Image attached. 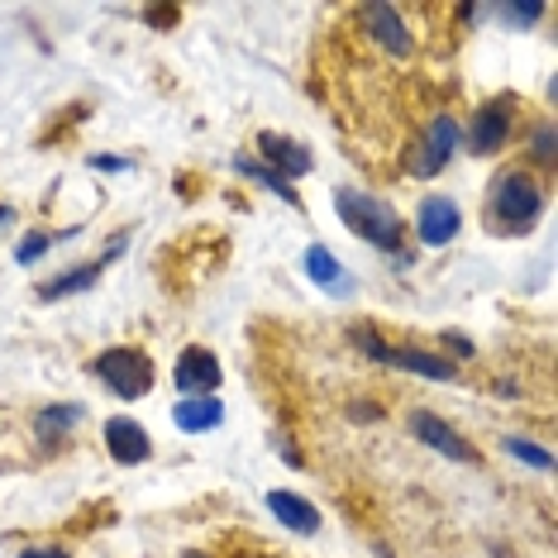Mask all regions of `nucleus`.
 Here are the masks:
<instances>
[{
	"mask_svg": "<svg viewBox=\"0 0 558 558\" xmlns=\"http://www.w3.org/2000/svg\"><path fill=\"white\" fill-rule=\"evenodd\" d=\"M53 244H58V234H39V230H29V234H24L20 244H15V263H24V268H29V263H39Z\"/></svg>",
	"mask_w": 558,
	"mask_h": 558,
	"instance_id": "nucleus-20",
	"label": "nucleus"
},
{
	"mask_svg": "<svg viewBox=\"0 0 558 558\" xmlns=\"http://www.w3.org/2000/svg\"><path fill=\"white\" fill-rule=\"evenodd\" d=\"M20 558H72L68 549H53V544H39V549H24Z\"/></svg>",
	"mask_w": 558,
	"mask_h": 558,
	"instance_id": "nucleus-25",
	"label": "nucleus"
},
{
	"mask_svg": "<svg viewBox=\"0 0 558 558\" xmlns=\"http://www.w3.org/2000/svg\"><path fill=\"white\" fill-rule=\"evenodd\" d=\"M463 230V210L459 201L449 196H425L421 210H415V239H421L425 248H449L453 239Z\"/></svg>",
	"mask_w": 558,
	"mask_h": 558,
	"instance_id": "nucleus-8",
	"label": "nucleus"
},
{
	"mask_svg": "<svg viewBox=\"0 0 558 558\" xmlns=\"http://www.w3.org/2000/svg\"><path fill=\"white\" fill-rule=\"evenodd\" d=\"M444 349H453L459 359H473V344H468V335H444Z\"/></svg>",
	"mask_w": 558,
	"mask_h": 558,
	"instance_id": "nucleus-24",
	"label": "nucleus"
},
{
	"mask_svg": "<svg viewBox=\"0 0 558 558\" xmlns=\"http://www.w3.org/2000/svg\"><path fill=\"white\" fill-rule=\"evenodd\" d=\"M497 20L511 24V29H530L535 20H544V5L539 0H530V5H497Z\"/></svg>",
	"mask_w": 558,
	"mask_h": 558,
	"instance_id": "nucleus-21",
	"label": "nucleus"
},
{
	"mask_svg": "<svg viewBox=\"0 0 558 558\" xmlns=\"http://www.w3.org/2000/svg\"><path fill=\"white\" fill-rule=\"evenodd\" d=\"M234 168H239V177H248V182L268 186V192H272V196H282V201H287V206H296V210H301V196H296V186H291V182H287V177H277L272 168H263V162H258V158H248V154H244V158H239V162H234Z\"/></svg>",
	"mask_w": 558,
	"mask_h": 558,
	"instance_id": "nucleus-18",
	"label": "nucleus"
},
{
	"mask_svg": "<svg viewBox=\"0 0 558 558\" xmlns=\"http://www.w3.org/2000/svg\"><path fill=\"white\" fill-rule=\"evenodd\" d=\"M515 116H520V96H511V92L482 100L477 116L468 120V148H473L477 158L501 154V148L511 144V134H515Z\"/></svg>",
	"mask_w": 558,
	"mask_h": 558,
	"instance_id": "nucleus-5",
	"label": "nucleus"
},
{
	"mask_svg": "<svg viewBox=\"0 0 558 558\" xmlns=\"http://www.w3.org/2000/svg\"><path fill=\"white\" fill-rule=\"evenodd\" d=\"M10 220H15V210H10V206H0V230H5Z\"/></svg>",
	"mask_w": 558,
	"mask_h": 558,
	"instance_id": "nucleus-27",
	"label": "nucleus"
},
{
	"mask_svg": "<svg viewBox=\"0 0 558 558\" xmlns=\"http://www.w3.org/2000/svg\"><path fill=\"white\" fill-rule=\"evenodd\" d=\"M530 154H535V162H544V168H554V124H539Z\"/></svg>",
	"mask_w": 558,
	"mask_h": 558,
	"instance_id": "nucleus-22",
	"label": "nucleus"
},
{
	"mask_svg": "<svg viewBox=\"0 0 558 558\" xmlns=\"http://www.w3.org/2000/svg\"><path fill=\"white\" fill-rule=\"evenodd\" d=\"M335 210H339V220L349 225V234H359L363 244H373L383 253H401L405 225H401V215L391 210L383 196L359 192V186H339V192H335Z\"/></svg>",
	"mask_w": 558,
	"mask_h": 558,
	"instance_id": "nucleus-2",
	"label": "nucleus"
},
{
	"mask_svg": "<svg viewBox=\"0 0 558 558\" xmlns=\"http://www.w3.org/2000/svg\"><path fill=\"white\" fill-rule=\"evenodd\" d=\"M182 558H206V554H182Z\"/></svg>",
	"mask_w": 558,
	"mask_h": 558,
	"instance_id": "nucleus-28",
	"label": "nucleus"
},
{
	"mask_svg": "<svg viewBox=\"0 0 558 558\" xmlns=\"http://www.w3.org/2000/svg\"><path fill=\"white\" fill-rule=\"evenodd\" d=\"M172 383L182 397H210L215 387H220V359H215L210 349H182L172 363Z\"/></svg>",
	"mask_w": 558,
	"mask_h": 558,
	"instance_id": "nucleus-10",
	"label": "nucleus"
},
{
	"mask_svg": "<svg viewBox=\"0 0 558 558\" xmlns=\"http://www.w3.org/2000/svg\"><path fill=\"white\" fill-rule=\"evenodd\" d=\"M77 425H82V405H48V411L34 415V435L44 439V449H58Z\"/></svg>",
	"mask_w": 558,
	"mask_h": 558,
	"instance_id": "nucleus-17",
	"label": "nucleus"
},
{
	"mask_svg": "<svg viewBox=\"0 0 558 558\" xmlns=\"http://www.w3.org/2000/svg\"><path fill=\"white\" fill-rule=\"evenodd\" d=\"M268 511L277 515V525L282 530H296V535H320V511L306 501V497H296V492H268Z\"/></svg>",
	"mask_w": 558,
	"mask_h": 558,
	"instance_id": "nucleus-14",
	"label": "nucleus"
},
{
	"mask_svg": "<svg viewBox=\"0 0 558 558\" xmlns=\"http://www.w3.org/2000/svg\"><path fill=\"white\" fill-rule=\"evenodd\" d=\"M92 373L116 391L120 401H138L154 391V359H148L144 349H106L96 353Z\"/></svg>",
	"mask_w": 558,
	"mask_h": 558,
	"instance_id": "nucleus-4",
	"label": "nucleus"
},
{
	"mask_svg": "<svg viewBox=\"0 0 558 558\" xmlns=\"http://www.w3.org/2000/svg\"><path fill=\"white\" fill-rule=\"evenodd\" d=\"M359 20H363V29L373 34V39L383 44L391 58H405V53L415 48L411 24L401 20V10H397V5H363V10H359Z\"/></svg>",
	"mask_w": 558,
	"mask_h": 558,
	"instance_id": "nucleus-13",
	"label": "nucleus"
},
{
	"mask_svg": "<svg viewBox=\"0 0 558 558\" xmlns=\"http://www.w3.org/2000/svg\"><path fill=\"white\" fill-rule=\"evenodd\" d=\"M411 435L425 444V449H435L439 459H449V463H477V449L468 444L459 429H453L444 415H435V411H411Z\"/></svg>",
	"mask_w": 558,
	"mask_h": 558,
	"instance_id": "nucleus-7",
	"label": "nucleus"
},
{
	"mask_svg": "<svg viewBox=\"0 0 558 558\" xmlns=\"http://www.w3.org/2000/svg\"><path fill=\"white\" fill-rule=\"evenodd\" d=\"M301 268H306L311 282L320 287V291H329V296H349V291H353V277L344 272V263H339L325 244H311V248H306V263H301Z\"/></svg>",
	"mask_w": 558,
	"mask_h": 558,
	"instance_id": "nucleus-15",
	"label": "nucleus"
},
{
	"mask_svg": "<svg viewBox=\"0 0 558 558\" xmlns=\"http://www.w3.org/2000/svg\"><path fill=\"white\" fill-rule=\"evenodd\" d=\"M253 148H258V162L263 168H272L277 177H306L311 172V148L301 144V138H287V134H272V130H263L258 138H253Z\"/></svg>",
	"mask_w": 558,
	"mask_h": 558,
	"instance_id": "nucleus-9",
	"label": "nucleus"
},
{
	"mask_svg": "<svg viewBox=\"0 0 558 558\" xmlns=\"http://www.w3.org/2000/svg\"><path fill=\"white\" fill-rule=\"evenodd\" d=\"M148 20H154V24H172L177 15H172V10H148Z\"/></svg>",
	"mask_w": 558,
	"mask_h": 558,
	"instance_id": "nucleus-26",
	"label": "nucleus"
},
{
	"mask_svg": "<svg viewBox=\"0 0 558 558\" xmlns=\"http://www.w3.org/2000/svg\"><path fill=\"white\" fill-rule=\"evenodd\" d=\"M92 168H96V172H130V162H124V158H106V154H96V158H92Z\"/></svg>",
	"mask_w": 558,
	"mask_h": 558,
	"instance_id": "nucleus-23",
	"label": "nucleus"
},
{
	"mask_svg": "<svg viewBox=\"0 0 558 558\" xmlns=\"http://www.w3.org/2000/svg\"><path fill=\"white\" fill-rule=\"evenodd\" d=\"M353 344H359L373 363L401 367V373H415V377H425V383H453V377H459V367L449 359H439V353H429V349H411V344H383V335L367 325L353 329Z\"/></svg>",
	"mask_w": 558,
	"mask_h": 558,
	"instance_id": "nucleus-3",
	"label": "nucleus"
},
{
	"mask_svg": "<svg viewBox=\"0 0 558 558\" xmlns=\"http://www.w3.org/2000/svg\"><path fill=\"white\" fill-rule=\"evenodd\" d=\"M544 206H549V192L530 168H506L492 177L487 192V220L497 225L501 234H530L539 225Z\"/></svg>",
	"mask_w": 558,
	"mask_h": 558,
	"instance_id": "nucleus-1",
	"label": "nucleus"
},
{
	"mask_svg": "<svg viewBox=\"0 0 558 558\" xmlns=\"http://www.w3.org/2000/svg\"><path fill=\"white\" fill-rule=\"evenodd\" d=\"M124 248H130V239H116V244H110V253H100V258H92L86 268H72V272L48 277V282L39 287V301H62V296H77V291H92V287L100 282V272L110 268V258H120Z\"/></svg>",
	"mask_w": 558,
	"mask_h": 558,
	"instance_id": "nucleus-12",
	"label": "nucleus"
},
{
	"mask_svg": "<svg viewBox=\"0 0 558 558\" xmlns=\"http://www.w3.org/2000/svg\"><path fill=\"white\" fill-rule=\"evenodd\" d=\"M506 449L515 453L520 463H530V468H539V473H554V453L544 449V444H530V439H520V435H511L506 439Z\"/></svg>",
	"mask_w": 558,
	"mask_h": 558,
	"instance_id": "nucleus-19",
	"label": "nucleus"
},
{
	"mask_svg": "<svg viewBox=\"0 0 558 558\" xmlns=\"http://www.w3.org/2000/svg\"><path fill=\"white\" fill-rule=\"evenodd\" d=\"M172 425L182 429V435H210V429L225 425V405L215 397H182L172 411Z\"/></svg>",
	"mask_w": 558,
	"mask_h": 558,
	"instance_id": "nucleus-16",
	"label": "nucleus"
},
{
	"mask_svg": "<svg viewBox=\"0 0 558 558\" xmlns=\"http://www.w3.org/2000/svg\"><path fill=\"white\" fill-rule=\"evenodd\" d=\"M106 453L120 468H138V463H148V453H154V439H148V429L138 421H130V415H110L106 421Z\"/></svg>",
	"mask_w": 558,
	"mask_h": 558,
	"instance_id": "nucleus-11",
	"label": "nucleus"
},
{
	"mask_svg": "<svg viewBox=\"0 0 558 558\" xmlns=\"http://www.w3.org/2000/svg\"><path fill=\"white\" fill-rule=\"evenodd\" d=\"M453 154H459V120H453V116H435L425 124L421 144L411 148V172L415 177H439L453 162Z\"/></svg>",
	"mask_w": 558,
	"mask_h": 558,
	"instance_id": "nucleus-6",
	"label": "nucleus"
}]
</instances>
